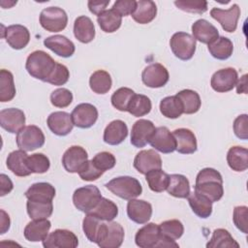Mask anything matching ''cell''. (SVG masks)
I'll return each mask as SVG.
<instances>
[{
    "instance_id": "obj_1",
    "label": "cell",
    "mask_w": 248,
    "mask_h": 248,
    "mask_svg": "<svg viewBox=\"0 0 248 248\" xmlns=\"http://www.w3.org/2000/svg\"><path fill=\"white\" fill-rule=\"evenodd\" d=\"M194 191L207 198L211 202H218L224 195L221 173L212 168H204L196 177Z\"/></svg>"
},
{
    "instance_id": "obj_56",
    "label": "cell",
    "mask_w": 248,
    "mask_h": 248,
    "mask_svg": "<svg viewBox=\"0 0 248 248\" xmlns=\"http://www.w3.org/2000/svg\"><path fill=\"white\" fill-rule=\"evenodd\" d=\"M234 135L240 140L248 139V115L240 114L233 121Z\"/></svg>"
},
{
    "instance_id": "obj_18",
    "label": "cell",
    "mask_w": 248,
    "mask_h": 248,
    "mask_svg": "<svg viewBox=\"0 0 248 248\" xmlns=\"http://www.w3.org/2000/svg\"><path fill=\"white\" fill-rule=\"evenodd\" d=\"M82 230L89 241L99 244L106 235L107 223L93 215L86 214L82 221Z\"/></svg>"
},
{
    "instance_id": "obj_25",
    "label": "cell",
    "mask_w": 248,
    "mask_h": 248,
    "mask_svg": "<svg viewBox=\"0 0 248 248\" xmlns=\"http://www.w3.org/2000/svg\"><path fill=\"white\" fill-rule=\"evenodd\" d=\"M159 225L155 223H147L140 228L135 236V242L137 246L140 248H152L160 238Z\"/></svg>"
},
{
    "instance_id": "obj_55",
    "label": "cell",
    "mask_w": 248,
    "mask_h": 248,
    "mask_svg": "<svg viewBox=\"0 0 248 248\" xmlns=\"http://www.w3.org/2000/svg\"><path fill=\"white\" fill-rule=\"evenodd\" d=\"M104 171L96 167L92 160L85 163L82 169L78 171L79 177L84 181H94L103 175Z\"/></svg>"
},
{
    "instance_id": "obj_61",
    "label": "cell",
    "mask_w": 248,
    "mask_h": 248,
    "mask_svg": "<svg viewBox=\"0 0 248 248\" xmlns=\"http://www.w3.org/2000/svg\"><path fill=\"white\" fill-rule=\"evenodd\" d=\"M236 92L238 94L240 93H247V75H243L240 79L236 81Z\"/></svg>"
},
{
    "instance_id": "obj_26",
    "label": "cell",
    "mask_w": 248,
    "mask_h": 248,
    "mask_svg": "<svg viewBox=\"0 0 248 248\" xmlns=\"http://www.w3.org/2000/svg\"><path fill=\"white\" fill-rule=\"evenodd\" d=\"M51 223L47 219L33 220L29 222L24 228V237L31 242L43 241L48 235Z\"/></svg>"
},
{
    "instance_id": "obj_43",
    "label": "cell",
    "mask_w": 248,
    "mask_h": 248,
    "mask_svg": "<svg viewBox=\"0 0 248 248\" xmlns=\"http://www.w3.org/2000/svg\"><path fill=\"white\" fill-rule=\"evenodd\" d=\"M27 213L32 220L47 219L53 211L52 202H35L28 200L26 202Z\"/></svg>"
},
{
    "instance_id": "obj_19",
    "label": "cell",
    "mask_w": 248,
    "mask_h": 248,
    "mask_svg": "<svg viewBox=\"0 0 248 248\" xmlns=\"http://www.w3.org/2000/svg\"><path fill=\"white\" fill-rule=\"evenodd\" d=\"M49 130L56 136H67L73 130L74 123L70 113L66 111H54L46 119Z\"/></svg>"
},
{
    "instance_id": "obj_7",
    "label": "cell",
    "mask_w": 248,
    "mask_h": 248,
    "mask_svg": "<svg viewBox=\"0 0 248 248\" xmlns=\"http://www.w3.org/2000/svg\"><path fill=\"white\" fill-rule=\"evenodd\" d=\"M170 46L178 59L190 60L196 51V40L186 32H176L170 38Z\"/></svg>"
},
{
    "instance_id": "obj_50",
    "label": "cell",
    "mask_w": 248,
    "mask_h": 248,
    "mask_svg": "<svg viewBox=\"0 0 248 248\" xmlns=\"http://www.w3.org/2000/svg\"><path fill=\"white\" fill-rule=\"evenodd\" d=\"M73 102V94L67 88H57L50 94V103L56 108H67Z\"/></svg>"
},
{
    "instance_id": "obj_6",
    "label": "cell",
    "mask_w": 248,
    "mask_h": 248,
    "mask_svg": "<svg viewBox=\"0 0 248 248\" xmlns=\"http://www.w3.org/2000/svg\"><path fill=\"white\" fill-rule=\"evenodd\" d=\"M68 23L66 12L59 7H48L40 14V24L48 32H60L64 30Z\"/></svg>"
},
{
    "instance_id": "obj_52",
    "label": "cell",
    "mask_w": 248,
    "mask_h": 248,
    "mask_svg": "<svg viewBox=\"0 0 248 248\" xmlns=\"http://www.w3.org/2000/svg\"><path fill=\"white\" fill-rule=\"evenodd\" d=\"M91 160L96 165V167L101 170H103L104 172L106 170L112 169L116 164L115 157L110 152H107V151L97 153Z\"/></svg>"
},
{
    "instance_id": "obj_44",
    "label": "cell",
    "mask_w": 248,
    "mask_h": 248,
    "mask_svg": "<svg viewBox=\"0 0 248 248\" xmlns=\"http://www.w3.org/2000/svg\"><path fill=\"white\" fill-rule=\"evenodd\" d=\"M170 175L162 169L152 170L145 174V179L151 191L161 193L165 191L169 184Z\"/></svg>"
},
{
    "instance_id": "obj_36",
    "label": "cell",
    "mask_w": 248,
    "mask_h": 248,
    "mask_svg": "<svg viewBox=\"0 0 248 248\" xmlns=\"http://www.w3.org/2000/svg\"><path fill=\"white\" fill-rule=\"evenodd\" d=\"M208 51L214 58L218 60H226L232 54L233 44L229 38L221 36L208 45Z\"/></svg>"
},
{
    "instance_id": "obj_42",
    "label": "cell",
    "mask_w": 248,
    "mask_h": 248,
    "mask_svg": "<svg viewBox=\"0 0 248 248\" xmlns=\"http://www.w3.org/2000/svg\"><path fill=\"white\" fill-rule=\"evenodd\" d=\"M160 111L165 117L175 119L180 117L183 113V106L176 95L168 96L161 100Z\"/></svg>"
},
{
    "instance_id": "obj_51",
    "label": "cell",
    "mask_w": 248,
    "mask_h": 248,
    "mask_svg": "<svg viewBox=\"0 0 248 248\" xmlns=\"http://www.w3.org/2000/svg\"><path fill=\"white\" fill-rule=\"evenodd\" d=\"M69 78H70V73L68 68L63 64L56 63L55 68L53 69L46 82L52 85L60 86V85H64L69 80Z\"/></svg>"
},
{
    "instance_id": "obj_38",
    "label": "cell",
    "mask_w": 248,
    "mask_h": 248,
    "mask_svg": "<svg viewBox=\"0 0 248 248\" xmlns=\"http://www.w3.org/2000/svg\"><path fill=\"white\" fill-rule=\"evenodd\" d=\"M97 22L104 32L113 33L121 26L122 16L111 8L98 16Z\"/></svg>"
},
{
    "instance_id": "obj_9",
    "label": "cell",
    "mask_w": 248,
    "mask_h": 248,
    "mask_svg": "<svg viewBox=\"0 0 248 248\" xmlns=\"http://www.w3.org/2000/svg\"><path fill=\"white\" fill-rule=\"evenodd\" d=\"M88 161L86 150L79 145H73L68 148L62 157V165L64 169L71 173H76L82 169Z\"/></svg>"
},
{
    "instance_id": "obj_21",
    "label": "cell",
    "mask_w": 248,
    "mask_h": 248,
    "mask_svg": "<svg viewBox=\"0 0 248 248\" xmlns=\"http://www.w3.org/2000/svg\"><path fill=\"white\" fill-rule=\"evenodd\" d=\"M6 42L14 49L24 48L30 41L29 30L21 24H13L6 28L4 31Z\"/></svg>"
},
{
    "instance_id": "obj_46",
    "label": "cell",
    "mask_w": 248,
    "mask_h": 248,
    "mask_svg": "<svg viewBox=\"0 0 248 248\" xmlns=\"http://www.w3.org/2000/svg\"><path fill=\"white\" fill-rule=\"evenodd\" d=\"M152 104L150 99L142 94H135L128 106L127 111L133 116L140 117L150 112Z\"/></svg>"
},
{
    "instance_id": "obj_11",
    "label": "cell",
    "mask_w": 248,
    "mask_h": 248,
    "mask_svg": "<svg viewBox=\"0 0 248 248\" xmlns=\"http://www.w3.org/2000/svg\"><path fill=\"white\" fill-rule=\"evenodd\" d=\"M78 245V236L73 232L64 229L53 231L43 240L45 248H76Z\"/></svg>"
},
{
    "instance_id": "obj_37",
    "label": "cell",
    "mask_w": 248,
    "mask_h": 248,
    "mask_svg": "<svg viewBox=\"0 0 248 248\" xmlns=\"http://www.w3.org/2000/svg\"><path fill=\"white\" fill-rule=\"evenodd\" d=\"M88 214L93 215L103 221H112L118 215L117 205L110 200L102 198L98 204Z\"/></svg>"
},
{
    "instance_id": "obj_34",
    "label": "cell",
    "mask_w": 248,
    "mask_h": 248,
    "mask_svg": "<svg viewBox=\"0 0 248 248\" xmlns=\"http://www.w3.org/2000/svg\"><path fill=\"white\" fill-rule=\"evenodd\" d=\"M188 202L192 211L200 218L206 219L212 213V202L204 196L197 193L196 191L189 194L187 197Z\"/></svg>"
},
{
    "instance_id": "obj_49",
    "label": "cell",
    "mask_w": 248,
    "mask_h": 248,
    "mask_svg": "<svg viewBox=\"0 0 248 248\" xmlns=\"http://www.w3.org/2000/svg\"><path fill=\"white\" fill-rule=\"evenodd\" d=\"M27 165L32 173H45L50 167L49 159L43 153H35L27 158Z\"/></svg>"
},
{
    "instance_id": "obj_40",
    "label": "cell",
    "mask_w": 248,
    "mask_h": 248,
    "mask_svg": "<svg viewBox=\"0 0 248 248\" xmlns=\"http://www.w3.org/2000/svg\"><path fill=\"white\" fill-rule=\"evenodd\" d=\"M176 97L181 101L183 106V113L193 114L196 113L202 105L200 95L191 89H183L176 94Z\"/></svg>"
},
{
    "instance_id": "obj_57",
    "label": "cell",
    "mask_w": 248,
    "mask_h": 248,
    "mask_svg": "<svg viewBox=\"0 0 248 248\" xmlns=\"http://www.w3.org/2000/svg\"><path fill=\"white\" fill-rule=\"evenodd\" d=\"M137 1L135 0H117L114 2L112 9L118 13L121 16H127L132 15L136 9Z\"/></svg>"
},
{
    "instance_id": "obj_3",
    "label": "cell",
    "mask_w": 248,
    "mask_h": 248,
    "mask_svg": "<svg viewBox=\"0 0 248 248\" xmlns=\"http://www.w3.org/2000/svg\"><path fill=\"white\" fill-rule=\"evenodd\" d=\"M105 186L115 196L128 201L136 199L141 195L142 192V187L140 181L137 178L128 175L112 178L106 183Z\"/></svg>"
},
{
    "instance_id": "obj_4",
    "label": "cell",
    "mask_w": 248,
    "mask_h": 248,
    "mask_svg": "<svg viewBox=\"0 0 248 248\" xmlns=\"http://www.w3.org/2000/svg\"><path fill=\"white\" fill-rule=\"evenodd\" d=\"M99 188L95 185H86L78 188L73 194L74 205L80 211L88 214L102 199Z\"/></svg>"
},
{
    "instance_id": "obj_5",
    "label": "cell",
    "mask_w": 248,
    "mask_h": 248,
    "mask_svg": "<svg viewBox=\"0 0 248 248\" xmlns=\"http://www.w3.org/2000/svg\"><path fill=\"white\" fill-rule=\"evenodd\" d=\"M16 144L23 151H33L45 144V135L41 128L36 125L23 127L16 135Z\"/></svg>"
},
{
    "instance_id": "obj_62",
    "label": "cell",
    "mask_w": 248,
    "mask_h": 248,
    "mask_svg": "<svg viewBox=\"0 0 248 248\" xmlns=\"http://www.w3.org/2000/svg\"><path fill=\"white\" fill-rule=\"evenodd\" d=\"M10 229V217L9 215L1 209V234L5 233Z\"/></svg>"
},
{
    "instance_id": "obj_22",
    "label": "cell",
    "mask_w": 248,
    "mask_h": 248,
    "mask_svg": "<svg viewBox=\"0 0 248 248\" xmlns=\"http://www.w3.org/2000/svg\"><path fill=\"white\" fill-rule=\"evenodd\" d=\"M44 45L56 55L64 58L71 57L76 50L74 43L63 35L49 36L44 40Z\"/></svg>"
},
{
    "instance_id": "obj_14",
    "label": "cell",
    "mask_w": 248,
    "mask_h": 248,
    "mask_svg": "<svg viewBox=\"0 0 248 248\" xmlns=\"http://www.w3.org/2000/svg\"><path fill=\"white\" fill-rule=\"evenodd\" d=\"M0 125L7 132L17 134L25 127V114L19 108H4L0 111Z\"/></svg>"
},
{
    "instance_id": "obj_13",
    "label": "cell",
    "mask_w": 248,
    "mask_h": 248,
    "mask_svg": "<svg viewBox=\"0 0 248 248\" xmlns=\"http://www.w3.org/2000/svg\"><path fill=\"white\" fill-rule=\"evenodd\" d=\"M210 16L221 24L225 31L232 33L236 30L237 21L240 16V9L237 4H233L228 10L213 8L210 11Z\"/></svg>"
},
{
    "instance_id": "obj_60",
    "label": "cell",
    "mask_w": 248,
    "mask_h": 248,
    "mask_svg": "<svg viewBox=\"0 0 248 248\" xmlns=\"http://www.w3.org/2000/svg\"><path fill=\"white\" fill-rule=\"evenodd\" d=\"M155 247H166V248L175 247V248H177V247H179V245L175 242V240H171L163 235H160V238H159L158 242L156 243Z\"/></svg>"
},
{
    "instance_id": "obj_41",
    "label": "cell",
    "mask_w": 248,
    "mask_h": 248,
    "mask_svg": "<svg viewBox=\"0 0 248 248\" xmlns=\"http://www.w3.org/2000/svg\"><path fill=\"white\" fill-rule=\"evenodd\" d=\"M16 96L13 74L5 69L0 71V102H10Z\"/></svg>"
},
{
    "instance_id": "obj_30",
    "label": "cell",
    "mask_w": 248,
    "mask_h": 248,
    "mask_svg": "<svg viewBox=\"0 0 248 248\" xmlns=\"http://www.w3.org/2000/svg\"><path fill=\"white\" fill-rule=\"evenodd\" d=\"M124 240V229L116 222L107 223V232L104 239L98 244L101 248H118Z\"/></svg>"
},
{
    "instance_id": "obj_48",
    "label": "cell",
    "mask_w": 248,
    "mask_h": 248,
    "mask_svg": "<svg viewBox=\"0 0 248 248\" xmlns=\"http://www.w3.org/2000/svg\"><path fill=\"white\" fill-rule=\"evenodd\" d=\"M136 93L128 87H120L113 92L110 101L111 105L120 111H127L128 106Z\"/></svg>"
},
{
    "instance_id": "obj_53",
    "label": "cell",
    "mask_w": 248,
    "mask_h": 248,
    "mask_svg": "<svg viewBox=\"0 0 248 248\" xmlns=\"http://www.w3.org/2000/svg\"><path fill=\"white\" fill-rule=\"evenodd\" d=\"M174 5L187 13L203 14L207 11L206 1H174Z\"/></svg>"
},
{
    "instance_id": "obj_59",
    "label": "cell",
    "mask_w": 248,
    "mask_h": 248,
    "mask_svg": "<svg viewBox=\"0 0 248 248\" xmlns=\"http://www.w3.org/2000/svg\"><path fill=\"white\" fill-rule=\"evenodd\" d=\"M0 180H1V189H0V196L3 197L7 194H9L13 188H14V185H13V182L12 180L10 179L9 176H7L6 174L2 173L0 175Z\"/></svg>"
},
{
    "instance_id": "obj_12",
    "label": "cell",
    "mask_w": 248,
    "mask_h": 248,
    "mask_svg": "<svg viewBox=\"0 0 248 248\" xmlns=\"http://www.w3.org/2000/svg\"><path fill=\"white\" fill-rule=\"evenodd\" d=\"M71 116L75 126L81 129H87L96 123L98 119V110L95 106L88 103H82L73 109Z\"/></svg>"
},
{
    "instance_id": "obj_39",
    "label": "cell",
    "mask_w": 248,
    "mask_h": 248,
    "mask_svg": "<svg viewBox=\"0 0 248 248\" xmlns=\"http://www.w3.org/2000/svg\"><path fill=\"white\" fill-rule=\"evenodd\" d=\"M112 85L110 75L104 70H97L89 78V86L96 94H106Z\"/></svg>"
},
{
    "instance_id": "obj_35",
    "label": "cell",
    "mask_w": 248,
    "mask_h": 248,
    "mask_svg": "<svg viewBox=\"0 0 248 248\" xmlns=\"http://www.w3.org/2000/svg\"><path fill=\"white\" fill-rule=\"evenodd\" d=\"M166 190L170 196L179 199H186L191 193L189 180L186 176L177 173L170 175L169 184Z\"/></svg>"
},
{
    "instance_id": "obj_32",
    "label": "cell",
    "mask_w": 248,
    "mask_h": 248,
    "mask_svg": "<svg viewBox=\"0 0 248 248\" xmlns=\"http://www.w3.org/2000/svg\"><path fill=\"white\" fill-rule=\"evenodd\" d=\"M157 15L156 4L151 0L137 1V6L131 16L140 24H147L151 22Z\"/></svg>"
},
{
    "instance_id": "obj_8",
    "label": "cell",
    "mask_w": 248,
    "mask_h": 248,
    "mask_svg": "<svg viewBox=\"0 0 248 248\" xmlns=\"http://www.w3.org/2000/svg\"><path fill=\"white\" fill-rule=\"evenodd\" d=\"M170 75L165 66L160 63H152L144 68L141 73L142 82L150 88H160L167 84Z\"/></svg>"
},
{
    "instance_id": "obj_24",
    "label": "cell",
    "mask_w": 248,
    "mask_h": 248,
    "mask_svg": "<svg viewBox=\"0 0 248 248\" xmlns=\"http://www.w3.org/2000/svg\"><path fill=\"white\" fill-rule=\"evenodd\" d=\"M176 141V151L181 154H193L197 151V139L195 134L186 128H179L172 132Z\"/></svg>"
},
{
    "instance_id": "obj_33",
    "label": "cell",
    "mask_w": 248,
    "mask_h": 248,
    "mask_svg": "<svg viewBox=\"0 0 248 248\" xmlns=\"http://www.w3.org/2000/svg\"><path fill=\"white\" fill-rule=\"evenodd\" d=\"M229 167L234 171H244L248 168V150L242 146H232L227 153Z\"/></svg>"
},
{
    "instance_id": "obj_16",
    "label": "cell",
    "mask_w": 248,
    "mask_h": 248,
    "mask_svg": "<svg viewBox=\"0 0 248 248\" xmlns=\"http://www.w3.org/2000/svg\"><path fill=\"white\" fill-rule=\"evenodd\" d=\"M155 126L152 121L147 119H140L136 121L132 127L131 143L135 147H144L155 131Z\"/></svg>"
},
{
    "instance_id": "obj_27",
    "label": "cell",
    "mask_w": 248,
    "mask_h": 248,
    "mask_svg": "<svg viewBox=\"0 0 248 248\" xmlns=\"http://www.w3.org/2000/svg\"><path fill=\"white\" fill-rule=\"evenodd\" d=\"M28 155L26 151L21 149L12 151L7 157V167L8 169L16 176H28L32 172L27 165Z\"/></svg>"
},
{
    "instance_id": "obj_15",
    "label": "cell",
    "mask_w": 248,
    "mask_h": 248,
    "mask_svg": "<svg viewBox=\"0 0 248 248\" xmlns=\"http://www.w3.org/2000/svg\"><path fill=\"white\" fill-rule=\"evenodd\" d=\"M148 143L154 149L164 154L171 153L176 149L175 139L172 133H170V130L165 126L155 129Z\"/></svg>"
},
{
    "instance_id": "obj_54",
    "label": "cell",
    "mask_w": 248,
    "mask_h": 248,
    "mask_svg": "<svg viewBox=\"0 0 248 248\" xmlns=\"http://www.w3.org/2000/svg\"><path fill=\"white\" fill-rule=\"evenodd\" d=\"M247 216H248V208L245 205L235 206L233 209L232 220L235 227L243 233L248 232V225H247Z\"/></svg>"
},
{
    "instance_id": "obj_45",
    "label": "cell",
    "mask_w": 248,
    "mask_h": 248,
    "mask_svg": "<svg viewBox=\"0 0 248 248\" xmlns=\"http://www.w3.org/2000/svg\"><path fill=\"white\" fill-rule=\"evenodd\" d=\"M207 248H225L235 247L238 248L239 244L233 239L231 233L225 229L214 230L210 240L206 244Z\"/></svg>"
},
{
    "instance_id": "obj_29",
    "label": "cell",
    "mask_w": 248,
    "mask_h": 248,
    "mask_svg": "<svg viewBox=\"0 0 248 248\" xmlns=\"http://www.w3.org/2000/svg\"><path fill=\"white\" fill-rule=\"evenodd\" d=\"M25 197L35 202H52L55 197V188L47 182L34 183L26 190Z\"/></svg>"
},
{
    "instance_id": "obj_20",
    "label": "cell",
    "mask_w": 248,
    "mask_h": 248,
    "mask_svg": "<svg viewBox=\"0 0 248 248\" xmlns=\"http://www.w3.org/2000/svg\"><path fill=\"white\" fill-rule=\"evenodd\" d=\"M127 215L137 224L147 223L152 215V205L146 201L132 199L127 203Z\"/></svg>"
},
{
    "instance_id": "obj_28",
    "label": "cell",
    "mask_w": 248,
    "mask_h": 248,
    "mask_svg": "<svg viewBox=\"0 0 248 248\" xmlns=\"http://www.w3.org/2000/svg\"><path fill=\"white\" fill-rule=\"evenodd\" d=\"M128 136V127L122 120L111 121L105 129L103 140L109 145L120 144Z\"/></svg>"
},
{
    "instance_id": "obj_2",
    "label": "cell",
    "mask_w": 248,
    "mask_h": 248,
    "mask_svg": "<svg viewBox=\"0 0 248 248\" xmlns=\"http://www.w3.org/2000/svg\"><path fill=\"white\" fill-rule=\"evenodd\" d=\"M57 62L43 50H35L31 52L25 63V68L28 74L34 78L46 82Z\"/></svg>"
},
{
    "instance_id": "obj_23",
    "label": "cell",
    "mask_w": 248,
    "mask_h": 248,
    "mask_svg": "<svg viewBox=\"0 0 248 248\" xmlns=\"http://www.w3.org/2000/svg\"><path fill=\"white\" fill-rule=\"evenodd\" d=\"M193 38L199 42L210 45L219 37L218 29L205 19H198L192 25Z\"/></svg>"
},
{
    "instance_id": "obj_10",
    "label": "cell",
    "mask_w": 248,
    "mask_h": 248,
    "mask_svg": "<svg viewBox=\"0 0 248 248\" xmlns=\"http://www.w3.org/2000/svg\"><path fill=\"white\" fill-rule=\"evenodd\" d=\"M238 79L237 72L234 68H224L215 72L210 80L212 89L219 93H225L232 90Z\"/></svg>"
},
{
    "instance_id": "obj_17",
    "label": "cell",
    "mask_w": 248,
    "mask_h": 248,
    "mask_svg": "<svg viewBox=\"0 0 248 248\" xmlns=\"http://www.w3.org/2000/svg\"><path fill=\"white\" fill-rule=\"evenodd\" d=\"M134 168L141 174H146L152 170L162 169L161 156L153 149L141 150L134 159Z\"/></svg>"
},
{
    "instance_id": "obj_31",
    "label": "cell",
    "mask_w": 248,
    "mask_h": 248,
    "mask_svg": "<svg viewBox=\"0 0 248 248\" xmlns=\"http://www.w3.org/2000/svg\"><path fill=\"white\" fill-rule=\"evenodd\" d=\"M74 35L80 43L92 42L95 38V27L92 20L86 16L77 17L74 23Z\"/></svg>"
},
{
    "instance_id": "obj_47",
    "label": "cell",
    "mask_w": 248,
    "mask_h": 248,
    "mask_svg": "<svg viewBox=\"0 0 248 248\" xmlns=\"http://www.w3.org/2000/svg\"><path fill=\"white\" fill-rule=\"evenodd\" d=\"M159 231L161 235L171 240H176L182 236L184 232V227L179 220L172 219L162 222L159 225Z\"/></svg>"
},
{
    "instance_id": "obj_58",
    "label": "cell",
    "mask_w": 248,
    "mask_h": 248,
    "mask_svg": "<svg viewBox=\"0 0 248 248\" xmlns=\"http://www.w3.org/2000/svg\"><path fill=\"white\" fill-rule=\"evenodd\" d=\"M109 0L108 1H88V9L89 11L96 15V16H100L103 12L106 11L107 6L108 5Z\"/></svg>"
}]
</instances>
